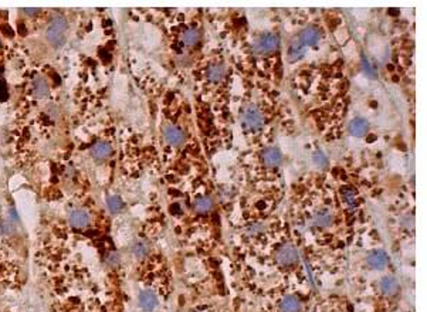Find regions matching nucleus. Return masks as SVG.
<instances>
[{"label":"nucleus","mask_w":427,"mask_h":312,"mask_svg":"<svg viewBox=\"0 0 427 312\" xmlns=\"http://www.w3.org/2000/svg\"><path fill=\"white\" fill-rule=\"evenodd\" d=\"M67 31H68V23L63 16H54L47 26L46 37L47 41L54 47H61L65 44L67 40Z\"/></svg>","instance_id":"nucleus-1"},{"label":"nucleus","mask_w":427,"mask_h":312,"mask_svg":"<svg viewBox=\"0 0 427 312\" xmlns=\"http://www.w3.org/2000/svg\"><path fill=\"white\" fill-rule=\"evenodd\" d=\"M243 125L247 131L258 132L264 125V118H263L261 111L254 105L247 107L243 114Z\"/></svg>","instance_id":"nucleus-2"},{"label":"nucleus","mask_w":427,"mask_h":312,"mask_svg":"<svg viewBox=\"0 0 427 312\" xmlns=\"http://www.w3.org/2000/svg\"><path fill=\"white\" fill-rule=\"evenodd\" d=\"M298 260H300L298 250L292 244H284L275 253V261L283 267H291L297 264Z\"/></svg>","instance_id":"nucleus-3"},{"label":"nucleus","mask_w":427,"mask_h":312,"mask_svg":"<svg viewBox=\"0 0 427 312\" xmlns=\"http://www.w3.org/2000/svg\"><path fill=\"white\" fill-rule=\"evenodd\" d=\"M280 47V39L272 34V33H264L261 34L255 44H254V48L257 53H261V54H266V53H272L275 51L277 48Z\"/></svg>","instance_id":"nucleus-4"},{"label":"nucleus","mask_w":427,"mask_h":312,"mask_svg":"<svg viewBox=\"0 0 427 312\" xmlns=\"http://www.w3.org/2000/svg\"><path fill=\"white\" fill-rule=\"evenodd\" d=\"M163 139L169 145L180 146L185 142V132L175 125H166L163 128Z\"/></svg>","instance_id":"nucleus-5"},{"label":"nucleus","mask_w":427,"mask_h":312,"mask_svg":"<svg viewBox=\"0 0 427 312\" xmlns=\"http://www.w3.org/2000/svg\"><path fill=\"white\" fill-rule=\"evenodd\" d=\"M366 263L370 268H376V270H382L383 267H386V264L389 263V257L386 254V251L383 250H375L372 253H369V255L366 257Z\"/></svg>","instance_id":"nucleus-6"},{"label":"nucleus","mask_w":427,"mask_h":312,"mask_svg":"<svg viewBox=\"0 0 427 312\" xmlns=\"http://www.w3.org/2000/svg\"><path fill=\"white\" fill-rule=\"evenodd\" d=\"M319 39H321V33L316 27H307L301 31L300 36H298V40L305 47L316 46Z\"/></svg>","instance_id":"nucleus-7"},{"label":"nucleus","mask_w":427,"mask_h":312,"mask_svg":"<svg viewBox=\"0 0 427 312\" xmlns=\"http://www.w3.org/2000/svg\"><path fill=\"white\" fill-rule=\"evenodd\" d=\"M70 223L76 229H84L90 224V213L84 209H76L70 214Z\"/></svg>","instance_id":"nucleus-8"},{"label":"nucleus","mask_w":427,"mask_h":312,"mask_svg":"<svg viewBox=\"0 0 427 312\" xmlns=\"http://www.w3.org/2000/svg\"><path fill=\"white\" fill-rule=\"evenodd\" d=\"M261 160L266 166L269 168H275L283 162V155L277 148H269L263 152L261 155Z\"/></svg>","instance_id":"nucleus-9"},{"label":"nucleus","mask_w":427,"mask_h":312,"mask_svg":"<svg viewBox=\"0 0 427 312\" xmlns=\"http://www.w3.org/2000/svg\"><path fill=\"white\" fill-rule=\"evenodd\" d=\"M368 129H369V124H368V121L364 119V118H355L349 124V134L352 136H356V138L365 136L366 132H368Z\"/></svg>","instance_id":"nucleus-10"},{"label":"nucleus","mask_w":427,"mask_h":312,"mask_svg":"<svg viewBox=\"0 0 427 312\" xmlns=\"http://www.w3.org/2000/svg\"><path fill=\"white\" fill-rule=\"evenodd\" d=\"M111 152H112L111 143L104 142V140L97 142L94 146H93V149H91V154H93V156H94L97 160H105L107 157L111 156Z\"/></svg>","instance_id":"nucleus-11"},{"label":"nucleus","mask_w":427,"mask_h":312,"mask_svg":"<svg viewBox=\"0 0 427 312\" xmlns=\"http://www.w3.org/2000/svg\"><path fill=\"white\" fill-rule=\"evenodd\" d=\"M139 305L145 311H154L158 307V298L152 291H142L139 295Z\"/></svg>","instance_id":"nucleus-12"},{"label":"nucleus","mask_w":427,"mask_h":312,"mask_svg":"<svg viewBox=\"0 0 427 312\" xmlns=\"http://www.w3.org/2000/svg\"><path fill=\"white\" fill-rule=\"evenodd\" d=\"M379 290L383 295H395L399 290V282L393 277H383L379 281Z\"/></svg>","instance_id":"nucleus-13"},{"label":"nucleus","mask_w":427,"mask_h":312,"mask_svg":"<svg viewBox=\"0 0 427 312\" xmlns=\"http://www.w3.org/2000/svg\"><path fill=\"white\" fill-rule=\"evenodd\" d=\"M312 221H314V226H316V227L325 229V227L331 226V223L333 221V214L328 209H322V210L316 212Z\"/></svg>","instance_id":"nucleus-14"},{"label":"nucleus","mask_w":427,"mask_h":312,"mask_svg":"<svg viewBox=\"0 0 427 312\" xmlns=\"http://www.w3.org/2000/svg\"><path fill=\"white\" fill-rule=\"evenodd\" d=\"M301 301L294 295L285 296L280 302V312H300Z\"/></svg>","instance_id":"nucleus-15"},{"label":"nucleus","mask_w":427,"mask_h":312,"mask_svg":"<svg viewBox=\"0 0 427 312\" xmlns=\"http://www.w3.org/2000/svg\"><path fill=\"white\" fill-rule=\"evenodd\" d=\"M305 54V46L298 40V37L291 43V46L288 48V60L290 61H298L304 57Z\"/></svg>","instance_id":"nucleus-16"},{"label":"nucleus","mask_w":427,"mask_h":312,"mask_svg":"<svg viewBox=\"0 0 427 312\" xmlns=\"http://www.w3.org/2000/svg\"><path fill=\"white\" fill-rule=\"evenodd\" d=\"M213 200L209 197V196H202V197H197L196 200H194V203H193V207H194V210L197 212V213H202V214H205V213H209L212 209H213Z\"/></svg>","instance_id":"nucleus-17"},{"label":"nucleus","mask_w":427,"mask_h":312,"mask_svg":"<svg viewBox=\"0 0 427 312\" xmlns=\"http://www.w3.org/2000/svg\"><path fill=\"white\" fill-rule=\"evenodd\" d=\"M33 93L37 98H46L48 95L47 82L41 77H37L33 82Z\"/></svg>","instance_id":"nucleus-18"},{"label":"nucleus","mask_w":427,"mask_h":312,"mask_svg":"<svg viewBox=\"0 0 427 312\" xmlns=\"http://www.w3.org/2000/svg\"><path fill=\"white\" fill-rule=\"evenodd\" d=\"M223 76H224V68H223V65H220V64H213V65H210L209 70H207V78H209L212 82H217V81H220L223 78Z\"/></svg>","instance_id":"nucleus-19"},{"label":"nucleus","mask_w":427,"mask_h":312,"mask_svg":"<svg viewBox=\"0 0 427 312\" xmlns=\"http://www.w3.org/2000/svg\"><path fill=\"white\" fill-rule=\"evenodd\" d=\"M200 40V33L196 29H189L183 33V43L188 44V46H194L197 44Z\"/></svg>","instance_id":"nucleus-20"},{"label":"nucleus","mask_w":427,"mask_h":312,"mask_svg":"<svg viewBox=\"0 0 427 312\" xmlns=\"http://www.w3.org/2000/svg\"><path fill=\"white\" fill-rule=\"evenodd\" d=\"M107 204H108V209L111 210L112 213H119L125 206L119 196H110L107 199Z\"/></svg>","instance_id":"nucleus-21"},{"label":"nucleus","mask_w":427,"mask_h":312,"mask_svg":"<svg viewBox=\"0 0 427 312\" xmlns=\"http://www.w3.org/2000/svg\"><path fill=\"white\" fill-rule=\"evenodd\" d=\"M132 253L136 257H143V255L148 254V246L142 241H136L135 244H132Z\"/></svg>","instance_id":"nucleus-22"},{"label":"nucleus","mask_w":427,"mask_h":312,"mask_svg":"<svg viewBox=\"0 0 427 312\" xmlns=\"http://www.w3.org/2000/svg\"><path fill=\"white\" fill-rule=\"evenodd\" d=\"M342 196H344V199H345V202L349 203V204H355V197H356V195H355V190L352 189V187H344L342 189Z\"/></svg>","instance_id":"nucleus-23"},{"label":"nucleus","mask_w":427,"mask_h":312,"mask_svg":"<svg viewBox=\"0 0 427 312\" xmlns=\"http://www.w3.org/2000/svg\"><path fill=\"white\" fill-rule=\"evenodd\" d=\"M312 160H314L315 165L321 166V168H324V166L328 165V159H327V156L324 155L322 152H315L314 156H312Z\"/></svg>","instance_id":"nucleus-24"},{"label":"nucleus","mask_w":427,"mask_h":312,"mask_svg":"<svg viewBox=\"0 0 427 312\" xmlns=\"http://www.w3.org/2000/svg\"><path fill=\"white\" fill-rule=\"evenodd\" d=\"M9 97V93H7V85L4 81H0V101H6Z\"/></svg>","instance_id":"nucleus-25"},{"label":"nucleus","mask_w":427,"mask_h":312,"mask_svg":"<svg viewBox=\"0 0 427 312\" xmlns=\"http://www.w3.org/2000/svg\"><path fill=\"white\" fill-rule=\"evenodd\" d=\"M364 68L365 71H366V74H369V76H373L375 74V70L370 67V64H369V61L366 58H364Z\"/></svg>","instance_id":"nucleus-26"},{"label":"nucleus","mask_w":427,"mask_h":312,"mask_svg":"<svg viewBox=\"0 0 427 312\" xmlns=\"http://www.w3.org/2000/svg\"><path fill=\"white\" fill-rule=\"evenodd\" d=\"M1 33H3L4 36H7V37H12V36H13V30H12L7 24H3V26H1Z\"/></svg>","instance_id":"nucleus-27"},{"label":"nucleus","mask_w":427,"mask_h":312,"mask_svg":"<svg viewBox=\"0 0 427 312\" xmlns=\"http://www.w3.org/2000/svg\"><path fill=\"white\" fill-rule=\"evenodd\" d=\"M99 56H101V58H102V60H105V61H110V60H111V56H110V54H108L105 50H101Z\"/></svg>","instance_id":"nucleus-28"},{"label":"nucleus","mask_w":427,"mask_h":312,"mask_svg":"<svg viewBox=\"0 0 427 312\" xmlns=\"http://www.w3.org/2000/svg\"><path fill=\"white\" fill-rule=\"evenodd\" d=\"M37 12H39L37 9H24L23 10V13H26V15H36Z\"/></svg>","instance_id":"nucleus-29"},{"label":"nucleus","mask_w":427,"mask_h":312,"mask_svg":"<svg viewBox=\"0 0 427 312\" xmlns=\"http://www.w3.org/2000/svg\"><path fill=\"white\" fill-rule=\"evenodd\" d=\"M389 13H392V15H397V13H399V10H395V9H390V10H389Z\"/></svg>","instance_id":"nucleus-30"}]
</instances>
